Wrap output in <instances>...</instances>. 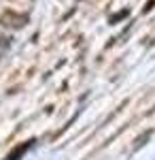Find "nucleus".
Instances as JSON below:
<instances>
[{
  "mask_svg": "<svg viewBox=\"0 0 155 160\" xmlns=\"http://www.w3.org/2000/svg\"><path fill=\"white\" fill-rule=\"evenodd\" d=\"M28 148H30V145H24V148H19V152H17V154H11V156H9L7 160H17V158H19V156H21V154H24Z\"/></svg>",
  "mask_w": 155,
  "mask_h": 160,
  "instance_id": "nucleus-1",
  "label": "nucleus"
}]
</instances>
